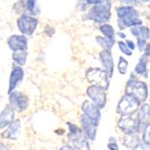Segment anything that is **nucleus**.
<instances>
[{"mask_svg": "<svg viewBox=\"0 0 150 150\" xmlns=\"http://www.w3.org/2000/svg\"><path fill=\"white\" fill-rule=\"evenodd\" d=\"M86 1L89 4H95V5H98V4H101L105 2L104 0H86Z\"/></svg>", "mask_w": 150, "mask_h": 150, "instance_id": "obj_30", "label": "nucleus"}, {"mask_svg": "<svg viewBox=\"0 0 150 150\" xmlns=\"http://www.w3.org/2000/svg\"><path fill=\"white\" fill-rule=\"evenodd\" d=\"M140 1L143 2H145V3H149V2H150V0H140Z\"/></svg>", "mask_w": 150, "mask_h": 150, "instance_id": "obj_35", "label": "nucleus"}, {"mask_svg": "<svg viewBox=\"0 0 150 150\" xmlns=\"http://www.w3.org/2000/svg\"><path fill=\"white\" fill-rule=\"evenodd\" d=\"M100 60L104 66L105 71L107 72L109 77L112 76L113 73V62H112V55L110 51L108 50H103L100 53Z\"/></svg>", "mask_w": 150, "mask_h": 150, "instance_id": "obj_15", "label": "nucleus"}, {"mask_svg": "<svg viewBox=\"0 0 150 150\" xmlns=\"http://www.w3.org/2000/svg\"><path fill=\"white\" fill-rule=\"evenodd\" d=\"M23 78V71L22 70V68L18 66H16L15 68H13L9 80L8 94L12 92V91L22 82Z\"/></svg>", "mask_w": 150, "mask_h": 150, "instance_id": "obj_13", "label": "nucleus"}, {"mask_svg": "<svg viewBox=\"0 0 150 150\" xmlns=\"http://www.w3.org/2000/svg\"><path fill=\"white\" fill-rule=\"evenodd\" d=\"M99 29L105 36L104 38L108 41L110 47H112L115 44V31L112 26L108 24H104L101 26Z\"/></svg>", "mask_w": 150, "mask_h": 150, "instance_id": "obj_19", "label": "nucleus"}, {"mask_svg": "<svg viewBox=\"0 0 150 150\" xmlns=\"http://www.w3.org/2000/svg\"><path fill=\"white\" fill-rule=\"evenodd\" d=\"M118 35H120L122 38H125V35L123 34V33H118Z\"/></svg>", "mask_w": 150, "mask_h": 150, "instance_id": "obj_34", "label": "nucleus"}, {"mask_svg": "<svg viewBox=\"0 0 150 150\" xmlns=\"http://www.w3.org/2000/svg\"><path fill=\"white\" fill-rule=\"evenodd\" d=\"M118 127L126 134L133 133L135 131H139V125L137 118L135 119L132 115H123L118 121Z\"/></svg>", "mask_w": 150, "mask_h": 150, "instance_id": "obj_7", "label": "nucleus"}, {"mask_svg": "<svg viewBox=\"0 0 150 150\" xmlns=\"http://www.w3.org/2000/svg\"><path fill=\"white\" fill-rule=\"evenodd\" d=\"M110 8V2L96 5L88 13V18L97 23L108 22L111 17Z\"/></svg>", "mask_w": 150, "mask_h": 150, "instance_id": "obj_3", "label": "nucleus"}, {"mask_svg": "<svg viewBox=\"0 0 150 150\" xmlns=\"http://www.w3.org/2000/svg\"><path fill=\"white\" fill-rule=\"evenodd\" d=\"M131 33L137 37V39L147 40L149 38L150 33L149 29L146 26H135L131 29Z\"/></svg>", "mask_w": 150, "mask_h": 150, "instance_id": "obj_20", "label": "nucleus"}, {"mask_svg": "<svg viewBox=\"0 0 150 150\" xmlns=\"http://www.w3.org/2000/svg\"><path fill=\"white\" fill-rule=\"evenodd\" d=\"M123 145L129 150H134L138 147L140 144V136L139 131L133 133L126 134L123 139Z\"/></svg>", "mask_w": 150, "mask_h": 150, "instance_id": "obj_16", "label": "nucleus"}, {"mask_svg": "<svg viewBox=\"0 0 150 150\" xmlns=\"http://www.w3.org/2000/svg\"><path fill=\"white\" fill-rule=\"evenodd\" d=\"M119 17L118 26L120 29L131 26H140L142 24L141 20L139 19V14L134 8L131 6H122L116 8Z\"/></svg>", "mask_w": 150, "mask_h": 150, "instance_id": "obj_1", "label": "nucleus"}, {"mask_svg": "<svg viewBox=\"0 0 150 150\" xmlns=\"http://www.w3.org/2000/svg\"><path fill=\"white\" fill-rule=\"evenodd\" d=\"M36 1L37 0H27L26 2V8L29 11H30L31 13H35V5H36Z\"/></svg>", "mask_w": 150, "mask_h": 150, "instance_id": "obj_29", "label": "nucleus"}, {"mask_svg": "<svg viewBox=\"0 0 150 150\" xmlns=\"http://www.w3.org/2000/svg\"><path fill=\"white\" fill-rule=\"evenodd\" d=\"M140 103L134 97L125 94L120 101L117 106L118 113L123 115H132L138 109Z\"/></svg>", "mask_w": 150, "mask_h": 150, "instance_id": "obj_5", "label": "nucleus"}, {"mask_svg": "<svg viewBox=\"0 0 150 150\" xmlns=\"http://www.w3.org/2000/svg\"><path fill=\"white\" fill-rule=\"evenodd\" d=\"M97 42L98 43V45L101 47L104 48V50H108V51H110L111 48L110 47L109 45H108L107 40L102 37H97Z\"/></svg>", "mask_w": 150, "mask_h": 150, "instance_id": "obj_27", "label": "nucleus"}, {"mask_svg": "<svg viewBox=\"0 0 150 150\" xmlns=\"http://www.w3.org/2000/svg\"><path fill=\"white\" fill-rule=\"evenodd\" d=\"M128 62L123 57L120 56V60H119V63H118V69L119 71L122 74H125L127 72V68H128Z\"/></svg>", "mask_w": 150, "mask_h": 150, "instance_id": "obj_24", "label": "nucleus"}, {"mask_svg": "<svg viewBox=\"0 0 150 150\" xmlns=\"http://www.w3.org/2000/svg\"><path fill=\"white\" fill-rule=\"evenodd\" d=\"M118 45H119L120 49L121 50V51L123 53H125V54L127 55V56H128L132 55V51H131V50L129 49V47L127 46V45L125 44V43L123 42V41H120L118 42Z\"/></svg>", "mask_w": 150, "mask_h": 150, "instance_id": "obj_26", "label": "nucleus"}, {"mask_svg": "<svg viewBox=\"0 0 150 150\" xmlns=\"http://www.w3.org/2000/svg\"><path fill=\"white\" fill-rule=\"evenodd\" d=\"M14 110L11 105L5 107V109L1 112V118H0V123H1V128H4L7 125L11 124L14 122Z\"/></svg>", "mask_w": 150, "mask_h": 150, "instance_id": "obj_18", "label": "nucleus"}, {"mask_svg": "<svg viewBox=\"0 0 150 150\" xmlns=\"http://www.w3.org/2000/svg\"><path fill=\"white\" fill-rule=\"evenodd\" d=\"M126 44H127V46L129 47V49H131V50H134L135 49V45L134 43L132 41H126Z\"/></svg>", "mask_w": 150, "mask_h": 150, "instance_id": "obj_31", "label": "nucleus"}, {"mask_svg": "<svg viewBox=\"0 0 150 150\" xmlns=\"http://www.w3.org/2000/svg\"><path fill=\"white\" fill-rule=\"evenodd\" d=\"M143 142L150 146V123H149L143 130Z\"/></svg>", "mask_w": 150, "mask_h": 150, "instance_id": "obj_25", "label": "nucleus"}, {"mask_svg": "<svg viewBox=\"0 0 150 150\" xmlns=\"http://www.w3.org/2000/svg\"><path fill=\"white\" fill-rule=\"evenodd\" d=\"M86 77L88 81L93 84V86L102 88L105 90L109 86V76L105 71L100 68H90L87 71Z\"/></svg>", "mask_w": 150, "mask_h": 150, "instance_id": "obj_4", "label": "nucleus"}, {"mask_svg": "<svg viewBox=\"0 0 150 150\" xmlns=\"http://www.w3.org/2000/svg\"><path fill=\"white\" fill-rule=\"evenodd\" d=\"M8 45L13 51L26 50L28 48V41L23 35H12L8 38Z\"/></svg>", "mask_w": 150, "mask_h": 150, "instance_id": "obj_11", "label": "nucleus"}, {"mask_svg": "<svg viewBox=\"0 0 150 150\" xmlns=\"http://www.w3.org/2000/svg\"><path fill=\"white\" fill-rule=\"evenodd\" d=\"M28 53L26 50H17L13 53V60L19 65H25Z\"/></svg>", "mask_w": 150, "mask_h": 150, "instance_id": "obj_23", "label": "nucleus"}, {"mask_svg": "<svg viewBox=\"0 0 150 150\" xmlns=\"http://www.w3.org/2000/svg\"><path fill=\"white\" fill-rule=\"evenodd\" d=\"M125 94L134 97L141 104L146 100L148 96L146 84L140 80H136L133 75H131L126 86Z\"/></svg>", "mask_w": 150, "mask_h": 150, "instance_id": "obj_2", "label": "nucleus"}, {"mask_svg": "<svg viewBox=\"0 0 150 150\" xmlns=\"http://www.w3.org/2000/svg\"><path fill=\"white\" fill-rule=\"evenodd\" d=\"M38 25V20L32 16L23 14L17 20V26L23 34L31 35L35 30Z\"/></svg>", "mask_w": 150, "mask_h": 150, "instance_id": "obj_6", "label": "nucleus"}, {"mask_svg": "<svg viewBox=\"0 0 150 150\" xmlns=\"http://www.w3.org/2000/svg\"><path fill=\"white\" fill-rule=\"evenodd\" d=\"M80 122L82 125V128L85 132L86 136L89 140H95L96 136V128H97V126L85 114L80 116Z\"/></svg>", "mask_w": 150, "mask_h": 150, "instance_id": "obj_12", "label": "nucleus"}, {"mask_svg": "<svg viewBox=\"0 0 150 150\" xmlns=\"http://www.w3.org/2000/svg\"><path fill=\"white\" fill-rule=\"evenodd\" d=\"M149 56L150 55L146 53L142 56L140 62L135 67V72L137 74L142 75V76H144L146 77H147V74H148L147 73V62H148Z\"/></svg>", "mask_w": 150, "mask_h": 150, "instance_id": "obj_21", "label": "nucleus"}, {"mask_svg": "<svg viewBox=\"0 0 150 150\" xmlns=\"http://www.w3.org/2000/svg\"><path fill=\"white\" fill-rule=\"evenodd\" d=\"M121 1L125 2L126 4H131V3H134V2H136L135 0H121Z\"/></svg>", "mask_w": 150, "mask_h": 150, "instance_id": "obj_33", "label": "nucleus"}, {"mask_svg": "<svg viewBox=\"0 0 150 150\" xmlns=\"http://www.w3.org/2000/svg\"><path fill=\"white\" fill-rule=\"evenodd\" d=\"M21 133V122L17 120L8 125V129L2 133V137L10 140H17Z\"/></svg>", "mask_w": 150, "mask_h": 150, "instance_id": "obj_17", "label": "nucleus"}, {"mask_svg": "<svg viewBox=\"0 0 150 150\" xmlns=\"http://www.w3.org/2000/svg\"><path fill=\"white\" fill-rule=\"evenodd\" d=\"M59 150H75L74 149L72 148V147L69 146H62L59 149Z\"/></svg>", "mask_w": 150, "mask_h": 150, "instance_id": "obj_32", "label": "nucleus"}, {"mask_svg": "<svg viewBox=\"0 0 150 150\" xmlns=\"http://www.w3.org/2000/svg\"><path fill=\"white\" fill-rule=\"evenodd\" d=\"M71 141L73 143V148L75 150H90L89 142L87 141V139L83 134Z\"/></svg>", "mask_w": 150, "mask_h": 150, "instance_id": "obj_22", "label": "nucleus"}, {"mask_svg": "<svg viewBox=\"0 0 150 150\" xmlns=\"http://www.w3.org/2000/svg\"><path fill=\"white\" fill-rule=\"evenodd\" d=\"M99 109L100 108H98L96 104H92L88 101H84L82 104V110L84 114L89 119H90L96 126L99 125V122L101 119V112Z\"/></svg>", "mask_w": 150, "mask_h": 150, "instance_id": "obj_10", "label": "nucleus"}, {"mask_svg": "<svg viewBox=\"0 0 150 150\" xmlns=\"http://www.w3.org/2000/svg\"><path fill=\"white\" fill-rule=\"evenodd\" d=\"M150 107L149 104H143L140 108L137 116V121L139 125V131L144 130L145 127L149 123Z\"/></svg>", "mask_w": 150, "mask_h": 150, "instance_id": "obj_14", "label": "nucleus"}, {"mask_svg": "<svg viewBox=\"0 0 150 150\" xmlns=\"http://www.w3.org/2000/svg\"><path fill=\"white\" fill-rule=\"evenodd\" d=\"M10 105L17 112H23L28 107V98L25 95L19 92H12L9 94Z\"/></svg>", "mask_w": 150, "mask_h": 150, "instance_id": "obj_9", "label": "nucleus"}, {"mask_svg": "<svg viewBox=\"0 0 150 150\" xmlns=\"http://www.w3.org/2000/svg\"><path fill=\"white\" fill-rule=\"evenodd\" d=\"M108 147L110 150H118L119 146L117 144V140L115 137H111L109 139V143L108 144Z\"/></svg>", "mask_w": 150, "mask_h": 150, "instance_id": "obj_28", "label": "nucleus"}, {"mask_svg": "<svg viewBox=\"0 0 150 150\" xmlns=\"http://www.w3.org/2000/svg\"><path fill=\"white\" fill-rule=\"evenodd\" d=\"M105 89L100 87L92 86L87 89V95L92 99L93 104H96L98 108L102 109L106 104V94Z\"/></svg>", "mask_w": 150, "mask_h": 150, "instance_id": "obj_8", "label": "nucleus"}, {"mask_svg": "<svg viewBox=\"0 0 150 150\" xmlns=\"http://www.w3.org/2000/svg\"><path fill=\"white\" fill-rule=\"evenodd\" d=\"M104 1H105L106 2H110L111 1V0H104Z\"/></svg>", "mask_w": 150, "mask_h": 150, "instance_id": "obj_36", "label": "nucleus"}]
</instances>
